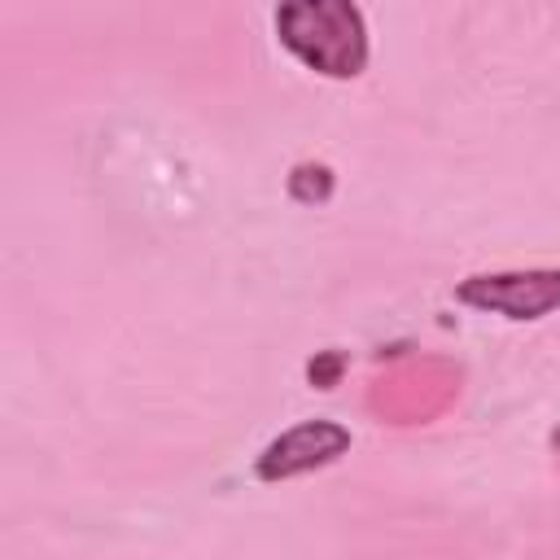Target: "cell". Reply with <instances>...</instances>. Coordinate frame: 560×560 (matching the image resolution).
<instances>
[{
  "instance_id": "5",
  "label": "cell",
  "mask_w": 560,
  "mask_h": 560,
  "mask_svg": "<svg viewBox=\"0 0 560 560\" xmlns=\"http://www.w3.org/2000/svg\"><path fill=\"white\" fill-rule=\"evenodd\" d=\"M346 368H350L346 350H315L306 359V381H311V389H332V385H341Z\"/></svg>"
},
{
  "instance_id": "2",
  "label": "cell",
  "mask_w": 560,
  "mask_h": 560,
  "mask_svg": "<svg viewBox=\"0 0 560 560\" xmlns=\"http://www.w3.org/2000/svg\"><path fill=\"white\" fill-rule=\"evenodd\" d=\"M455 302L481 315H503L512 324H534L560 311V267L472 271L455 280Z\"/></svg>"
},
{
  "instance_id": "4",
  "label": "cell",
  "mask_w": 560,
  "mask_h": 560,
  "mask_svg": "<svg viewBox=\"0 0 560 560\" xmlns=\"http://www.w3.org/2000/svg\"><path fill=\"white\" fill-rule=\"evenodd\" d=\"M337 192V175L328 162H298L289 171V197L298 206H324Z\"/></svg>"
},
{
  "instance_id": "6",
  "label": "cell",
  "mask_w": 560,
  "mask_h": 560,
  "mask_svg": "<svg viewBox=\"0 0 560 560\" xmlns=\"http://www.w3.org/2000/svg\"><path fill=\"white\" fill-rule=\"evenodd\" d=\"M551 446H556V455H560V424L551 429Z\"/></svg>"
},
{
  "instance_id": "3",
  "label": "cell",
  "mask_w": 560,
  "mask_h": 560,
  "mask_svg": "<svg viewBox=\"0 0 560 560\" xmlns=\"http://www.w3.org/2000/svg\"><path fill=\"white\" fill-rule=\"evenodd\" d=\"M354 446V433L341 424V420H328V416H311V420H298L289 429H280L258 455H254V477L276 486V481H293V477H306L315 468H328L337 464L341 455H350Z\"/></svg>"
},
{
  "instance_id": "1",
  "label": "cell",
  "mask_w": 560,
  "mask_h": 560,
  "mask_svg": "<svg viewBox=\"0 0 560 560\" xmlns=\"http://www.w3.org/2000/svg\"><path fill=\"white\" fill-rule=\"evenodd\" d=\"M276 39L324 79H359L372 57L368 18L354 0H284L271 13Z\"/></svg>"
}]
</instances>
